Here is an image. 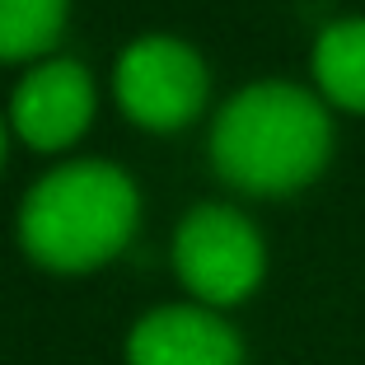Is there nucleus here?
<instances>
[{"label":"nucleus","mask_w":365,"mask_h":365,"mask_svg":"<svg viewBox=\"0 0 365 365\" xmlns=\"http://www.w3.org/2000/svg\"><path fill=\"white\" fill-rule=\"evenodd\" d=\"M333 155V122L300 85L258 80L239 89L211 127L220 182L248 197H290L309 187Z\"/></svg>","instance_id":"nucleus-1"},{"label":"nucleus","mask_w":365,"mask_h":365,"mask_svg":"<svg viewBox=\"0 0 365 365\" xmlns=\"http://www.w3.org/2000/svg\"><path fill=\"white\" fill-rule=\"evenodd\" d=\"M140 220L136 182L103 160H76L29 187L19 206V244L38 267L80 277L113 262Z\"/></svg>","instance_id":"nucleus-2"},{"label":"nucleus","mask_w":365,"mask_h":365,"mask_svg":"<svg viewBox=\"0 0 365 365\" xmlns=\"http://www.w3.org/2000/svg\"><path fill=\"white\" fill-rule=\"evenodd\" d=\"M173 272L197 304L230 309L262 286L267 248L244 211L211 202L182 215L178 235H173Z\"/></svg>","instance_id":"nucleus-3"},{"label":"nucleus","mask_w":365,"mask_h":365,"mask_svg":"<svg viewBox=\"0 0 365 365\" xmlns=\"http://www.w3.org/2000/svg\"><path fill=\"white\" fill-rule=\"evenodd\" d=\"M118 103L150 131H178L206 103V66L178 38H140L118 61Z\"/></svg>","instance_id":"nucleus-4"},{"label":"nucleus","mask_w":365,"mask_h":365,"mask_svg":"<svg viewBox=\"0 0 365 365\" xmlns=\"http://www.w3.org/2000/svg\"><path fill=\"white\" fill-rule=\"evenodd\" d=\"M127 365H244V337L220 309L160 304L127 333Z\"/></svg>","instance_id":"nucleus-5"},{"label":"nucleus","mask_w":365,"mask_h":365,"mask_svg":"<svg viewBox=\"0 0 365 365\" xmlns=\"http://www.w3.org/2000/svg\"><path fill=\"white\" fill-rule=\"evenodd\" d=\"M10 118L33 150H66L94 118V80L80 61H47L14 89Z\"/></svg>","instance_id":"nucleus-6"},{"label":"nucleus","mask_w":365,"mask_h":365,"mask_svg":"<svg viewBox=\"0 0 365 365\" xmlns=\"http://www.w3.org/2000/svg\"><path fill=\"white\" fill-rule=\"evenodd\" d=\"M314 80L337 108L365 113V19H342L319 33Z\"/></svg>","instance_id":"nucleus-7"},{"label":"nucleus","mask_w":365,"mask_h":365,"mask_svg":"<svg viewBox=\"0 0 365 365\" xmlns=\"http://www.w3.org/2000/svg\"><path fill=\"white\" fill-rule=\"evenodd\" d=\"M66 0H0V61L38 56L61 38Z\"/></svg>","instance_id":"nucleus-8"},{"label":"nucleus","mask_w":365,"mask_h":365,"mask_svg":"<svg viewBox=\"0 0 365 365\" xmlns=\"http://www.w3.org/2000/svg\"><path fill=\"white\" fill-rule=\"evenodd\" d=\"M0 155H5V127H0Z\"/></svg>","instance_id":"nucleus-9"}]
</instances>
